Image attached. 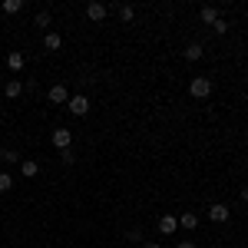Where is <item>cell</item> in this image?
Instances as JSON below:
<instances>
[{
	"label": "cell",
	"mask_w": 248,
	"mask_h": 248,
	"mask_svg": "<svg viewBox=\"0 0 248 248\" xmlns=\"http://www.w3.org/2000/svg\"><path fill=\"white\" fill-rule=\"evenodd\" d=\"M106 14H109V7H106V3H99V0H93V3L86 7V17L93 20V23H99V20H106Z\"/></svg>",
	"instance_id": "obj_3"
},
{
	"label": "cell",
	"mask_w": 248,
	"mask_h": 248,
	"mask_svg": "<svg viewBox=\"0 0 248 248\" xmlns=\"http://www.w3.org/2000/svg\"><path fill=\"white\" fill-rule=\"evenodd\" d=\"M53 146H57L60 153L70 149V146H73V133H70V129H53Z\"/></svg>",
	"instance_id": "obj_4"
},
{
	"label": "cell",
	"mask_w": 248,
	"mask_h": 248,
	"mask_svg": "<svg viewBox=\"0 0 248 248\" xmlns=\"http://www.w3.org/2000/svg\"><path fill=\"white\" fill-rule=\"evenodd\" d=\"M7 66H10V70H23V66H27V57L14 50V53H7Z\"/></svg>",
	"instance_id": "obj_12"
},
{
	"label": "cell",
	"mask_w": 248,
	"mask_h": 248,
	"mask_svg": "<svg viewBox=\"0 0 248 248\" xmlns=\"http://www.w3.org/2000/svg\"><path fill=\"white\" fill-rule=\"evenodd\" d=\"M96 248H103V245H96Z\"/></svg>",
	"instance_id": "obj_27"
},
{
	"label": "cell",
	"mask_w": 248,
	"mask_h": 248,
	"mask_svg": "<svg viewBox=\"0 0 248 248\" xmlns=\"http://www.w3.org/2000/svg\"><path fill=\"white\" fill-rule=\"evenodd\" d=\"M212 30H215V33H229V23H225V20L218 17L215 23H212Z\"/></svg>",
	"instance_id": "obj_20"
},
{
	"label": "cell",
	"mask_w": 248,
	"mask_h": 248,
	"mask_svg": "<svg viewBox=\"0 0 248 248\" xmlns=\"http://www.w3.org/2000/svg\"><path fill=\"white\" fill-rule=\"evenodd\" d=\"M179 229L195 232L199 229V215H195V212H182V215H179Z\"/></svg>",
	"instance_id": "obj_9"
},
{
	"label": "cell",
	"mask_w": 248,
	"mask_h": 248,
	"mask_svg": "<svg viewBox=\"0 0 248 248\" xmlns=\"http://www.w3.org/2000/svg\"><path fill=\"white\" fill-rule=\"evenodd\" d=\"M20 175H23V179H37L40 175V162L37 159H20Z\"/></svg>",
	"instance_id": "obj_5"
},
{
	"label": "cell",
	"mask_w": 248,
	"mask_h": 248,
	"mask_svg": "<svg viewBox=\"0 0 248 248\" xmlns=\"http://www.w3.org/2000/svg\"><path fill=\"white\" fill-rule=\"evenodd\" d=\"M133 17H136V10L129 7V3H123V7H119V20H126V23H129Z\"/></svg>",
	"instance_id": "obj_18"
},
{
	"label": "cell",
	"mask_w": 248,
	"mask_h": 248,
	"mask_svg": "<svg viewBox=\"0 0 248 248\" xmlns=\"http://www.w3.org/2000/svg\"><path fill=\"white\" fill-rule=\"evenodd\" d=\"M46 96H50V103H53V106H63V103H70V93H66V86H60V83H57V86H50V93H46Z\"/></svg>",
	"instance_id": "obj_7"
},
{
	"label": "cell",
	"mask_w": 248,
	"mask_h": 248,
	"mask_svg": "<svg viewBox=\"0 0 248 248\" xmlns=\"http://www.w3.org/2000/svg\"><path fill=\"white\" fill-rule=\"evenodd\" d=\"M50 20H53V17H50V10H40L33 23H37V27H50Z\"/></svg>",
	"instance_id": "obj_19"
},
{
	"label": "cell",
	"mask_w": 248,
	"mask_h": 248,
	"mask_svg": "<svg viewBox=\"0 0 248 248\" xmlns=\"http://www.w3.org/2000/svg\"><path fill=\"white\" fill-rule=\"evenodd\" d=\"M186 60H189V63L202 60V43H189V46H186Z\"/></svg>",
	"instance_id": "obj_14"
},
{
	"label": "cell",
	"mask_w": 248,
	"mask_h": 248,
	"mask_svg": "<svg viewBox=\"0 0 248 248\" xmlns=\"http://www.w3.org/2000/svg\"><path fill=\"white\" fill-rule=\"evenodd\" d=\"M0 119H3V109H0Z\"/></svg>",
	"instance_id": "obj_26"
},
{
	"label": "cell",
	"mask_w": 248,
	"mask_h": 248,
	"mask_svg": "<svg viewBox=\"0 0 248 248\" xmlns=\"http://www.w3.org/2000/svg\"><path fill=\"white\" fill-rule=\"evenodd\" d=\"M242 199H245V202H248V186H242Z\"/></svg>",
	"instance_id": "obj_25"
},
{
	"label": "cell",
	"mask_w": 248,
	"mask_h": 248,
	"mask_svg": "<svg viewBox=\"0 0 248 248\" xmlns=\"http://www.w3.org/2000/svg\"><path fill=\"white\" fill-rule=\"evenodd\" d=\"M142 248H162V245H159V242H146Z\"/></svg>",
	"instance_id": "obj_23"
},
{
	"label": "cell",
	"mask_w": 248,
	"mask_h": 248,
	"mask_svg": "<svg viewBox=\"0 0 248 248\" xmlns=\"http://www.w3.org/2000/svg\"><path fill=\"white\" fill-rule=\"evenodd\" d=\"M66 109H70L73 116H86V113H90V99H86L83 93H79V96H70V103H66Z\"/></svg>",
	"instance_id": "obj_2"
},
{
	"label": "cell",
	"mask_w": 248,
	"mask_h": 248,
	"mask_svg": "<svg viewBox=\"0 0 248 248\" xmlns=\"http://www.w3.org/2000/svg\"><path fill=\"white\" fill-rule=\"evenodd\" d=\"M189 93L195 96V99H205V96H212V79L209 77H195L189 83Z\"/></svg>",
	"instance_id": "obj_1"
},
{
	"label": "cell",
	"mask_w": 248,
	"mask_h": 248,
	"mask_svg": "<svg viewBox=\"0 0 248 248\" xmlns=\"http://www.w3.org/2000/svg\"><path fill=\"white\" fill-rule=\"evenodd\" d=\"M199 17L205 20V23H215V20H218V7H212V3H205V7L199 10Z\"/></svg>",
	"instance_id": "obj_13"
},
{
	"label": "cell",
	"mask_w": 248,
	"mask_h": 248,
	"mask_svg": "<svg viewBox=\"0 0 248 248\" xmlns=\"http://www.w3.org/2000/svg\"><path fill=\"white\" fill-rule=\"evenodd\" d=\"M209 218H212V222H229V218H232L229 205H222V202H215V205L209 209Z\"/></svg>",
	"instance_id": "obj_8"
},
{
	"label": "cell",
	"mask_w": 248,
	"mask_h": 248,
	"mask_svg": "<svg viewBox=\"0 0 248 248\" xmlns=\"http://www.w3.org/2000/svg\"><path fill=\"white\" fill-rule=\"evenodd\" d=\"M126 238H133V242H139V238H142V229H139V225H136V229H129V235H126Z\"/></svg>",
	"instance_id": "obj_22"
},
{
	"label": "cell",
	"mask_w": 248,
	"mask_h": 248,
	"mask_svg": "<svg viewBox=\"0 0 248 248\" xmlns=\"http://www.w3.org/2000/svg\"><path fill=\"white\" fill-rule=\"evenodd\" d=\"M23 10V0H3V14H20Z\"/></svg>",
	"instance_id": "obj_16"
},
{
	"label": "cell",
	"mask_w": 248,
	"mask_h": 248,
	"mask_svg": "<svg viewBox=\"0 0 248 248\" xmlns=\"http://www.w3.org/2000/svg\"><path fill=\"white\" fill-rule=\"evenodd\" d=\"M3 93L10 96V99H17L23 93V79H7V86H3Z\"/></svg>",
	"instance_id": "obj_11"
},
{
	"label": "cell",
	"mask_w": 248,
	"mask_h": 248,
	"mask_svg": "<svg viewBox=\"0 0 248 248\" xmlns=\"http://www.w3.org/2000/svg\"><path fill=\"white\" fill-rule=\"evenodd\" d=\"M175 248H195V245H192V242H179Z\"/></svg>",
	"instance_id": "obj_24"
},
{
	"label": "cell",
	"mask_w": 248,
	"mask_h": 248,
	"mask_svg": "<svg viewBox=\"0 0 248 248\" xmlns=\"http://www.w3.org/2000/svg\"><path fill=\"white\" fill-rule=\"evenodd\" d=\"M14 189V179H10V172H0V192H10Z\"/></svg>",
	"instance_id": "obj_17"
},
{
	"label": "cell",
	"mask_w": 248,
	"mask_h": 248,
	"mask_svg": "<svg viewBox=\"0 0 248 248\" xmlns=\"http://www.w3.org/2000/svg\"><path fill=\"white\" fill-rule=\"evenodd\" d=\"M43 46H46V50H50V53H57L60 46H63V37H60L57 30H50V33H46V37H43Z\"/></svg>",
	"instance_id": "obj_10"
},
{
	"label": "cell",
	"mask_w": 248,
	"mask_h": 248,
	"mask_svg": "<svg viewBox=\"0 0 248 248\" xmlns=\"http://www.w3.org/2000/svg\"><path fill=\"white\" fill-rule=\"evenodd\" d=\"M179 229V215H159V232L162 235H175Z\"/></svg>",
	"instance_id": "obj_6"
},
{
	"label": "cell",
	"mask_w": 248,
	"mask_h": 248,
	"mask_svg": "<svg viewBox=\"0 0 248 248\" xmlns=\"http://www.w3.org/2000/svg\"><path fill=\"white\" fill-rule=\"evenodd\" d=\"M60 159H63L66 166H70V162H77V155H73V149H63V153H60Z\"/></svg>",
	"instance_id": "obj_21"
},
{
	"label": "cell",
	"mask_w": 248,
	"mask_h": 248,
	"mask_svg": "<svg viewBox=\"0 0 248 248\" xmlns=\"http://www.w3.org/2000/svg\"><path fill=\"white\" fill-rule=\"evenodd\" d=\"M0 162L14 166V162H20V153H17V149H0Z\"/></svg>",
	"instance_id": "obj_15"
}]
</instances>
